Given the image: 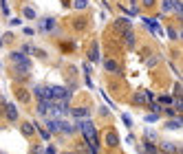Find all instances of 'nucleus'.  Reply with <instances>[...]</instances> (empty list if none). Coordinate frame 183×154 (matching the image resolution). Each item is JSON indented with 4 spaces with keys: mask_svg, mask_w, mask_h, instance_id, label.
Wrapping results in <instances>:
<instances>
[{
    "mask_svg": "<svg viewBox=\"0 0 183 154\" xmlns=\"http://www.w3.org/2000/svg\"><path fill=\"white\" fill-rule=\"evenodd\" d=\"M79 130L84 132V137H86V141H88L90 150H93V152H97V134H95V125L90 123V121H82Z\"/></svg>",
    "mask_w": 183,
    "mask_h": 154,
    "instance_id": "nucleus-1",
    "label": "nucleus"
},
{
    "mask_svg": "<svg viewBox=\"0 0 183 154\" xmlns=\"http://www.w3.org/2000/svg\"><path fill=\"white\" fill-rule=\"evenodd\" d=\"M11 60L16 62V66H18V73H22V75H26L31 70V64H29V60H26L22 53H11Z\"/></svg>",
    "mask_w": 183,
    "mask_h": 154,
    "instance_id": "nucleus-2",
    "label": "nucleus"
},
{
    "mask_svg": "<svg viewBox=\"0 0 183 154\" xmlns=\"http://www.w3.org/2000/svg\"><path fill=\"white\" fill-rule=\"evenodd\" d=\"M62 99H69V90L62 86H53L51 88V101H62Z\"/></svg>",
    "mask_w": 183,
    "mask_h": 154,
    "instance_id": "nucleus-3",
    "label": "nucleus"
},
{
    "mask_svg": "<svg viewBox=\"0 0 183 154\" xmlns=\"http://www.w3.org/2000/svg\"><path fill=\"white\" fill-rule=\"evenodd\" d=\"M35 97H40V101H51V88L35 86Z\"/></svg>",
    "mask_w": 183,
    "mask_h": 154,
    "instance_id": "nucleus-4",
    "label": "nucleus"
},
{
    "mask_svg": "<svg viewBox=\"0 0 183 154\" xmlns=\"http://www.w3.org/2000/svg\"><path fill=\"white\" fill-rule=\"evenodd\" d=\"M60 130L62 132H66V134H71V132H75V130H79L75 123H66V121H60Z\"/></svg>",
    "mask_w": 183,
    "mask_h": 154,
    "instance_id": "nucleus-5",
    "label": "nucleus"
},
{
    "mask_svg": "<svg viewBox=\"0 0 183 154\" xmlns=\"http://www.w3.org/2000/svg\"><path fill=\"white\" fill-rule=\"evenodd\" d=\"M106 143H108V145H113V148L119 145V137H117L115 132H108V134H106Z\"/></svg>",
    "mask_w": 183,
    "mask_h": 154,
    "instance_id": "nucleus-6",
    "label": "nucleus"
},
{
    "mask_svg": "<svg viewBox=\"0 0 183 154\" xmlns=\"http://www.w3.org/2000/svg\"><path fill=\"white\" fill-rule=\"evenodd\" d=\"M7 117H9L11 121L18 119V112H16V106H13V104H7Z\"/></svg>",
    "mask_w": 183,
    "mask_h": 154,
    "instance_id": "nucleus-7",
    "label": "nucleus"
},
{
    "mask_svg": "<svg viewBox=\"0 0 183 154\" xmlns=\"http://www.w3.org/2000/svg\"><path fill=\"white\" fill-rule=\"evenodd\" d=\"M69 112H71L73 117H77V119H84V117L88 115V112H86V108H75V110H69Z\"/></svg>",
    "mask_w": 183,
    "mask_h": 154,
    "instance_id": "nucleus-8",
    "label": "nucleus"
},
{
    "mask_svg": "<svg viewBox=\"0 0 183 154\" xmlns=\"http://www.w3.org/2000/svg\"><path fill=\"white\" fill-rule=\"evenodd\" d=\"M47 125H49V130H51V132H55V130H60V119H49V121H47Z\"/></svg>",
    "mask_w": 183,
    "mask_h": 154,
    "instance_id": "nucleus-9",
    "label": "nucleus"
},
{
    "mask_svg": "<svg viewBox=\"0 0 183 154\" xmlns=\"http://www.w3.org/2000/svg\"><path fill=\"white\" fill-rule=\"evenodd\" d=\"M104 68H106V70H113V73H119L117 64H115V62H111V60H108V62H104Z\"/></svg>",
    "mask_w": 183,
    "mask_h": 154,
    "instance_id": "nucleus-10",
    "label": "nucleus"
},
{
    "mask_svg": "<svg viewBox=\"0 0 183 154\" xmlns=\"http://www.w3.org/2000/svg\"><path fill=\"white\" fill-rule=\"evenodd\" d=\"M42 26H44V29H47V31H51V29H53V20H51V18H47V20H44V24H42Z\"/></svg>",
    "mask_w": 183,
    "mask_h": 154,
    "instance_id": "nucleus-11",
    "label": "nucleus"
},
{
    "mask_svg": "<svg viewBox=\"0 0 183 154\" xmlns=\"http://www.w3.org/2000/svg\"><path fill=\"white\" fill-rule=\"evenodd\" d=\"M22 132H24V134H31V132H33V125H31V123H24V125H22Z\"/></svg>",
    "mask_w": 183,
    "mask_h": 154,
    "instance_id": "nucleus-12",
    "label": "nucleus"
},
{
    "mask_svg": "<svg viewBox=\"0 0 183 154\" xmlns=\"http://www.w3.org/2000/svg\"><path fill=\"white\" fill-rule=\"evenodd\" d=\"M75 7L77 9H84L86 7V0H75Z\"/></svg>",
    "mask_w": 183,
    "mask_h": 154,
    "instance_id": "nucleus-13",
    "label": "nucleus"
},
{
    "mask_svg": "<svg viewBox=\"0 0 183 154\" xmlns=\"http://www.w3.org/2000/svg\"><path fill=\"white\" fill-rule=\"evenodd\" d=\"M170 5H172L170 0H166V2H163V11H170Z\"/></svg>",
    "mask_w": 183,
    "mask_h": 154,
    "instance_id": "nucleus-14",
    "label": "nucleus"
},
{
    "mask_svg": "<svg viewBox=\"0 0 183 154\" xmlns=\"http://www.w3.org/2000/svg\"><path fill=\"white\" fill-rule=\"evenodd\" d=\"M152 2H154V0H143V5H146V7H152Z\"/></svg>",
    "mask_w": 183,
    "mask_h": 154,
    "instance_id": "nucleus-15",
    "label": "nucleus"
}]
</instances>
